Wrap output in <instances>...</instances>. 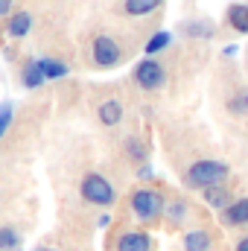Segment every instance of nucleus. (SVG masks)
I'll list each match as a JSON object with an SVG mask.
<instances>
[{"label": "nucleus", "instance_id": "nucleus-17", "mask_svg": "<svg viewBox=\"0 0 248 251\" xmlns=\"http://www.w3.org/2000/svg\"><path fill=\"white\" fill-rule=\"evenodd\" d=\"M170 44H173V32H167V29H161V32H155V35H152V38L146 41V47H143V50H146V56L152 59V56H158L161 50H167Z\"/></svg>", "mask_w": 248, "mask_h": 251}, {"label": "nucleus", "instance_id": "nucleus-14", "mask_svg": "<svg viewBox=\"0 0 248 251\" xmlns=\"http://www.w3.org/2000/svg\"><path fill=\"white\" fill-rule=\"evenodd\" d=\"M164 6V0H123V12L128 18H146L152 12H158Z\"/></svg>", "mask_w": 248, "mask_h": 251}, {"label": "nucleus", "instance_id": "nucleus-18", "mask_svg": "<svg viewBox=\"0 0 248 251\" xmlns=\"http://www.w3.org/2000/svg\"><path fill=\"white\" fill-rule=\"evenodd\" d=\"M225 105H228V111H231L234 117H248V91H243V88L234 91Z\"/></svg>", "mask_w": 248, "mask_h": 251}, {"label": "nucleus", "instance_id": "nucleus-2", "mask_svg": "<svg viewBox=\"0 0 248 251\" xmlns=\"http://www.w3.org/2000/svg\"><path fill=\"white\" fill-rule=\"evenodd\" d=\"M128 207H131V213H134L137 222L152 225V222H158L164 216L167 199H164L161 190H155V187H137L128 196Z\"/></svg>", "mask_w": 248, "mask_h": 251}, {"label": "nucleus", "instance_id": "nucleus-6", "mask_svg": "<svg viewBox=\"0 0 248 251\" xmlns=\"http://www.w3.org/2000/svg\"><path fill=\"white\" fill-rule=\"evenodd\" d=\"M114 251H155V240L143 228H125L114 243Z\"/></svg>", "mask_w": 248, "mask_h": 251}, {"label": "nucleus", "instance_id": "nucleus-5", "mask_svg": "<svg viewBox=\"0 0 248 251\" xmlns=\"http://www.w3.org/2000/svg\"><path fill=\"white\" fill-rule=\"evenodd\" d=\"M91 56H94L97 67H117L123 62V50L111 35H97L91 44Z\"/></svg>", "mask_w": 248, "mask_h": 251}, {"label": "nucleus", "instance_id": "nucleus-25", "mask_svg": "<svg viewBox=\"0 0 248 251\" xmlns=\"http://www.w3.org/2000/svg\"><path fill=\"white\" fill-rule=\"evenodd\" d=\"M12 12V0H0V15H9Z\"/></svg>", "mask_w": 248, "mask_h": 251}, {"label": "nucleus", "instance_id": "nucleus-11", "mask_svg": "<svg viewBox=\"0 0 248 251\" xmlns=\"http://www.w3.org/2000/svg\"><path fill=\"white\" fill-rule=\"evenodd\" d=\"M201 196H204V204H207V207H213L216 213H222V210H225V207L234 201V193H231V187H228V184H216V187H207L204 193H201Z\"/></svg>", "mask_w": 248, "mask_h": 251}, {"label": "nucleus", "instance_id": "nucleus-9", "mask_svg": "<svg viewBox=\"0 0 248 251\" xmlns=\"http://www.w3.org/2000/svg\"><path fill=\"white\" fill-rule=\"evenodd\" d=\"M181 249L184 251H210L213 249V234L207 228H187L181 237Z\"/></svg>", "mask_w": 248, "mask_h": 251}, {"label": "nucleus", "instance_id": "nucleus-1", "mask_svg": "<svg viewBox=\"0 0 248 251\" xmlns=\"http://www.w3.org/2000/svg\"><path fill=\"white\" fill-rule=\"evenodd\" d=\"M231 176V167L225 161H216V158H201L196 164H190L184 173V187L187 190H204L216 187V184H225Z\"/></svg>", "mask_w": 248, "mask_h": 251}, {"label": "nucleus", "instance_id": "nucleus-19", "mask_svg": "<svg viewBox=\"0 0 248 251\" xmlns=\"http://www.w3.org/2000/svg\"><path fill=\"white\" fill-rule=\"evenodd\" d=\"M38 67H41V73L47 76V79H62L70 73V67L59 59H38Z\"/></svg>", "mask_w": 248, "mask_h": 251}, {"label": "nucleus", "instance_id": "nucleus-3", "mask_svg": "<svg viewBox=\"0 0 248 251\" xmlns=\"http://www.w3.org/2000/svg\"><path fill=\"white\" fill-rule=\"evenodd\" d=\"M79 193H82V199H85L88 204H97V207H111V204L117 201L114 184H111L105 176H99V173H88V176L82 178V184H79Z\"/></svg>", "mask_w": 248, "mask_h": 251}, {"label": "nucleus", "instance_id": "nucleus-8", "mask_svg": "<svg viewBox=\"0 0 248 251\" xmlns=\"http://www.w3.org/2000/svg\"><path fill=\"white\" fill-rule=\"evenodd\" d=\"M190 216H193V207L184 199H170L167 207H164V219H167L170 228H184L190 222Z\"/></svg>", "mask_w": 248, "mask_h": 251}, {"label": "nucleus", "instance_id": "nucleus-24", "mask_svg": "<svg viewBox=\"0 0 248 251\" xmlns=\"http://www.w3.org/2000/svg\"><path fill=\"white\" fill-rule=\"evenodd\" d=\"M234 251H248V234H243V237L237 240V246H234Z\"/></svg>", "mask_w": 248, "mask_h": 251}, {"label": "nucleus", "instance_id": "nucleus-12", "mask_svg": "<svg viewBox=\"0 0 248 251\" xmlns=\"http://www.w3.org/2000/svg\"><path fill=\"white\" fill-rule=\"evenodd\" d=\"M97 117H99V123L102 126H120V120H123V102L120 100H102L99 102V108H97Z\"/></svg>", "mask_w": 248, "mask_h": 251}, {"label": "nucleus", "instance_id": "nucleus-4", "mask_svg": "<svg viewBox=\"0 0 248 251\" xmlns=\"http://www.w3.org/2000/svg\"><path fill=\"white\" fill-rule=\"evenodd\" d=\"M134 82L143 91H161L167 82V70L158 59H143V62L134 64Z\"/></svg>", "mask_w": 248, "mask_h": 251}, {"label": "nucleus", "instance_id": "nucleus-13", "mask_svg": "<svg viewBox=\"0 0 248 251\" xmlns=\"http://www.w3.org/2000/svg\"><path fill=\"white\" fill-rule=\"evenodd\" d=\"M181 32L187 38H213L216 35V24L207 21V18H196V21H187L181 26Z\"/></svg>", "mask_w": 248, "mask_h": 251}, {"label": "nucleus", "instance_id": "nucleus-15", "mask_svg": "<svg viewBox=\"0 0 248 251\" xmlns=\"http://www.w3.org/2000/svg\"><path fill=\"white\" fill-rule=\"evenodd\" d=\"M32 29V15L29 12H15L6 24V35L9 38H24L26 32Z\"/></svg>", "mask_w": 248, "mask_h": 251}, {"label": "nucleus", "instance_id": "nucleus-23", "mask_svg": "<svg viewBox=\"0 0 248 251\" xmlns=\"http://www.w3.org/2000/svg\"><path fill=\"white\" fill-rule=\"evenodd\" d=\"M137 178H143V181H149V178H152V167H149V164H143V167L137 170Z\"/></svg>", "mask_w": 248, "mask_h": 251}, {"label": "nucleus", "instance_id": "nucleus-21", "mask_svg": "<svg viewBox=\"0 0 248 251\" xmlns=\"http://www.w3.org/2000/svg\"><path fill=\"white\" fill-rule=\"evenodd\" d=\"M18 246H21V234H18L15 228L3 225V228H0V251H15Z\"/></svg>", "mask_w": 248, "mask_h": 251}, {"label": "nucleus", "instance_id": "nucleus-20", "mask_svg": "<svg viewBox=\"0 0 248 251\" xmlns=\"http://www.w3.org/2000/svg\"><path fill=\"white\" fill-rule=\"evenodd\" d=\"M125 155H128L134 164H146L149 149H146V143H143L140 137H125Z\"/></svg>", "mask_w": 248, "mask_h": 251}, {"label": "nucleus", "instance_id": "nucleus-7", "mask_svg": "<svg viewBox=\"0 0 248 251\" xmlns=\"http://www.w3.org/2000/svg\"><path fill=\"white\" fill-rule=\"evenodd\" d=\"M219 219H222L225 228H248V196L234 199V201L219 213Z\"/></svg>", "mask_w": 248, "mask_h": 251}, {"label": "nucleus", "instance_id": "nucleus-10", "mask_svg": "<svg viewBox=\"0 0 248 251\" xmlns=\"http://www.w3.org/2000/svg\"><path fill=\"white\" fill-rule=\"evenodd\" d=\"M225 24H228L231 32L248 35V3H231L225 9Z\"/></svg>", "mask_w": 248, "mask_h": 251}, {"label": "nucleus", "instance_id": "nucleus-16", "mask_svg": "<svg viewBox=\"0 0 248 251\" xmlns=\"http://www.w3.org/2000/svg\"><path fill=\"white\" fill-rule=\"evenodd\" d=\"M21 79H24V88H41L44 82H47V76L41 73V67H38V59H32V62L24 64V70H21Z\"/></svg>", "mask_w": 248, "mask_h": 251}, {"label": "nucleus", "instance_id": "nucleus-26", "mask_svg": "<svg viewBox=\"0 0 248 251\" xmlns=\"http://www.w3.org/2000/svg\"><path fill=\"white\" fill-rule=\"evenodd\" d=\"M32 251H56V249H50V246H38V249H32Z\"/></svg>", "mask_w": 248, "mask_h": 251}, {"label": "nucleus", "instance_id": "nucleus-22", "mask_svg": "<svg viewBox=\"0 0 248 251\" xmlns=\"http://www.w3.org/2000/svg\"><path fill=\"white\" fill-rule=\"evenodd\" d=\"M12 120H15V105L12 102H0V137L9 131Z\"/></svg>", "mask_w": 248, "mask_h": 251}]
</instances>
